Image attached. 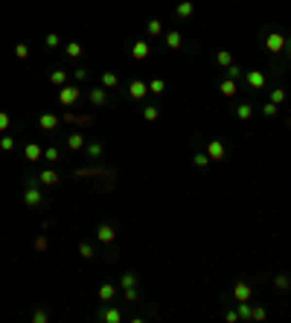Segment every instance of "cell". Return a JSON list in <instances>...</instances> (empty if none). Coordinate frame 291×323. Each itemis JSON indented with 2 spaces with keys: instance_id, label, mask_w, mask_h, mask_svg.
I'll return each instance as SVG.
<instances>
[{
  "instance_id": "cell-23",
  "label": "cell",
  "mask_w": 291,
  "mask_h": 323,
  "mask_svg": "<svg viewBox=\"0 0 291 323\" xmlns=\"http://www.w3.org/2000/svg\"><path fill=\"white\" fill-rule=\"evenodd\" d=\"M146 32H149V38H157V35H163V20L152 17V20L146 23Z\"/></svg>"
},
{
  "instance_id": "cell-21",
  "label": "cell",
  "mask_w": 291,
  "mask_h": 323,
  "mask_svg": "<svg viewBox=\"0 0 291 323\" xmlns=\"http://www.w3.org/2000/svg\"><path fill=\"white\" fill-rule=\"evenodd\" d=\"M219 90H222V96H236V93H239V85H236L233 79H222Z\"/></svg>"
},
{
  "instance_id": "cell-1",
  "label": "cell",
  "mask_w": 291,
  "mask_h": 323,
  "mask_svg": "<svg viewBox=\"0 0 291 323\" xmlns=\"http://www.w3.org/2000/svg\"><path fill=\"white\" fill-rule=\"evenodd\" d=\"M23 204L32 210V207H41L44 204V192L38 187V178H26V189H23Z\"/></svg>"
},
{
  "instance_id": "cell-22",
  "label": "cell",
  "mask_w": 291,
  "mask_h": 323,
  "mask_svg": "<svg viewBox=\"0 0 291 323\" xmlns=\"http://www.w3.org/2000/svg\"><path fill=\"white\" fill-rule=\"evenodd\" d=\"M85 143H87V140H85L79 131H73V134L67 137V149H70V152H79V149H85Z\"/></svg>"
},
{
  "instance_id": "cell-31",
  "label": "cell",
  "mask_w": 291,
  "mask_h": 323,
  "mask_svg": "<svg viewBox=\"0 0 291 323\" xmlns=\"http://www.w3.org/2000/svg\"><path fill=\"white\" fill-rule=\"evenodd\" d=\"M210 163H213V160L207 157V152H198V154L192 157V166H195V169H207Z\"/></svg>"
},
{
  "instance_id": "cell-36",
  "label": "cell",
  "mask_w": 291,
  "mask_h": 323,
  "mask_svg": "<svg viewBox=\"0 0 291 323\" xmlns=\"http://www.w3.org/2000/svg\"><path fill=\"white\" fill-rule=\"evenodd\" d=\"M15 58L26 61V58H29V44H15Z\"/></svg>"
},
{
  "instance_id": "cell-18",
  "label": "cell",
  "mask_w": 291,
  "mask_h": 323,
  "mask_svg": "<svg viewBox=\"0 0 291 323\" xmlns=\"http://www.w3.org/2000/svg\"><path fill=\"white\" fill-rule=\"evenodd\" d=\"M114 297H117V286H111V283L99 286V303H102V306H105V303H114Z\"/></svg>"
},
{
  "instance_id": "cell-10",
  "label": "cell",
  "mask_w": 291,
  "mask_h": 323,
  "mask_svg": "<svg viewBox=\"0 0 291 323\" xmlns=\"http://www.w3.org/2000/svg\"><path fill=\"white\" fill-rule=\"evenodd\" d=\"M96 239H99V245H114V239H117L114 224H99L96 227Z\"/></svg>"
},
{
  "instance_id": "cell-6",
  "label": "cell",
  "mask_w": 291,
  "mask_h": 323,
  "mask_svg": "<svg viewBox=\"0 0 291 323\" xmlns=\"http://www.w3.org/2000/svg\"><path fill=\"white\" fill-rule=\"evenodd\" d=\"M251 297H254V286L245 283V280H239V283L233 286V300H236V303H248Z\"/></svg>"
},
{
  "instance_id": "cell-20",
  "label": "cell",
  "mask_w": 291,
  "mask_h": 323,
  "mask_svg": "<svg viewBox=\"0 0 291 323\" xmlns=\"http://www.w3.org/2000/svg\"><path fill=\"white\" fill-rule=\"evenodd\" d=\"M233 114H236V117H239V119H242V122H248V119H251V117H254V105H251V102H239V105H236V111H233Z\"/></svg>"
},
{
  "instance_id": "cell-38",
  "label": "cell",
  "mask_w": 291,
  "mask_h": 323,
  "mask_svg": "<svg viewBox=\"0 0 291 323\" xmlns=\"http://www.w3.org/2000/svg\"><path fill=\"white\" fill-rule=\"evenodd\" d=\"M271 102H274V105H283V102H286V90H283V87H274V90H271Z\"/></svg>"
},
{
  "instance_id": "cell-26",
  "label": "cell",
  "mask_w": 291,
  "mask_h": 323,
  "mask_svg": "<svg viewBox=\"0 0 291 323\" xmlns=\"http://www.w3.org/2000/svg\"><path fill=\"white\" fill-rule=\"evenodd\" d=\"M149 93H152V96H163V93H166V82H163V79H152V82H149Z\"/></svg>"
},
{
  "instance_id": "cell-48",
  "label": "cell",
  "mask_w": 291,
  "mask_h": 323,
  "mask_svg": "<svg viewBox=\"0 0 291 323\" xmlns=\"http://www.w3.org/2000/svg\"><path fill=\"white\" fill-rule=\"evenodd\" d=\"M283 55H286V64L291 61V35L286 38V47H283Z\"/></svg>"
},
{
  "instance_id": "cell-9",
  "label": "cell",
  "mask_w": 291,
  "mask_h": 323,
  "mask_svg": "<svg viewBox=\"0 0 291 323\" xmlns=\"http://www.w3.org/2000/svg\"><path fill=\"white\" fill-rule=\"evenodd\" d=\"M128 96H131V99H137V102H140V99H146V96H149V85H146L143 79H134V82L128 85Z\"/></svg>"
},
{
  "instance_id": "cell-14",
  "label": "cell",
  "mask_w": 291,
  "mask_h": 323,
  "mask_svg": "<svg viewBox=\"0 0 291 323\" xmlns=\"http://www.w3.org/2000/svg\"><path fill=\"white\" fill-rule=\"evenodd\" d=\"M23 157H26L29 163H38V160H44V149H41L38 143H26V149H23Z\"/></svg>"
},
{
  "instance_id": "cell-28",
  "label": "cell",
  "mask_w": 291,
  "mask_h": 323,
  "mask_svg": "<svg viewBox=\"0 0 291 323\" xmlns=\"http://www.w3.org/2000/svg\"><path fill=\"white\" fill-rule=\"evenodd\" d=\"M274 289H277V291H289L291 289V277L289 274H277V277H274Z\"/></svg>"
},
{
  "instance_id": "cell-44",
  "label": "cell",
  "mask_w": 291,
  "mask_h": 323,
  "mask_svg": "<svg viewBox=\"0 0 291 323\" xmlns=\"http://www.w3.org/2000/svg\"><path fill=\"white\" fill-rule=\"evenodd\" d=\"M277 111H280V105H274V102H265V105H262V114H265V117H277Z\"/></svg>"
},
{
  "instance_id": "cell-13",
  "label": "cell",
  "mask_w": 291,
  "mask_h": 323,
  "mask_svg": "<svg viewBox=\"0 0 291 323\" xmlns=\"http://www.w3.org/2000/svg\"><path fill=\"white\" fill-rule=\"evenodd\" d=\"M38 125H41L44 131H55V128L61 125V117H55V114H41V117H38Z\"/></svg>"
},
{
  "instance_id": "cell-27",
  "label": "cell",
  "mask_w": 291,
  "mask_h": 323,
  "mask_svg": "<svg viewBox=\"0 0 291 323\" xmlns=\"http://www.w3.org/2000/svg\"><path fill=\"white\" fill-rule=\"evenodd\" d=\"M79 256L90 262V259H96V248H93L90 242H82V245H79Z\"/></svg>"
},
{
  "instance_id": "cell-45",
  "label": "cell",
  "mask_w": 291,
  "mask_h": 323,
  "mask_svg": "<svg viewBox=\"0 0 291 323\" xmlns=\"http://www.w3.org/2000/svg\"><path fill=\"white\" fill-rule=\"evenodd\" d=\"M32 323H50V315L44 309H38V312H32Z\"/></svg>"
},
{
  "instance_id": "cell-16",
  "label": "cell",
  "mask_w": 291,
  "mask_h": 323,
  "mask_svg": "<svg viewBox=\"0 0 291 323\" xmlns=\"http://www.w3.org/2000/svg\"><path fill=\"white\" fill-rule=\"evenodd\" d=\"M163 38H166V47H169V50H181V47H184V35H181L178 29H169Z\"/></svg>"
},
{
  "instance_id": "cell-11",
  "label": "cell",
  "mask_w": 291,
  "mask_h": 323,
  "mask_svg": "<svg viewBox=\"0 0 291 323\" xmlns=\"http://www.w3.org/2000/svg\"><path fill=\"white\" fill-rule=\"evenodd\" d=\"M175 15H178V20H189V17L195 15V3H192V0H181V3L175 6Z\"/></svg>"
},
{
  "instance_id": "cell-29",
  "label": "cell",
  "mask_w": 291,
  "mask_h": 323,
  "mask_svg": "<svg viewBox=\"0 0 291 323\" xmlns=\"http://www.w3.org/2000/svg\"><path fill=\"white\" fill-rule=\"evenodd\" d=\"M143 119H146V122L160 119V108H157V105H146V108H143Z\"/></svg>"
},
{
  "instance_id": "cell-12",
  "label": "cell",
  "mask_w": 291,
  "mask_h": 323,
  "mask_svg": "<svg viewBox=\"0 0 291 323\" xmlns=\"http://www.w3.org/2000/svg\"><path fill=\"white\" fill-rule=\"evenodd\" d=\"M99 85H102L105 90H117V87H120V76H117L114 70H105V73L99 76Z\"/></svg>"
},
{
  "instance_id": "cell-46",
  "label": "cell",
  "mask_w": 291,
  "mask_h": 323,
  "mask_svg": "<svg viewBox=\"0 0 291 323\" xmlns=\"http://www.w3.org/2000/svg\"><path fill=\"white\" fill-rule=\"evenodd\" d=\"M224 321L227 323H239V312H236V309H227V312H224Z\"/></svg>"
},
{
  "instance_id": "cell-42",
  "label": "cell",
  "mask_w": 291,
  "mask_h": 323,
  "mask_svg": "<svg viewBox=\"0 0 291 323\" xmlns=\"http://www.w3.org/2000/svg\"><path fill=\"white\" fill-rule=\"evenodd\" d=\"M44 44H47V47H50V50H55V47H58V44H61V38H58V35H55V32H50V35H47V38H44Z\"/></svg>"
},
{
  "instance_id": "cell-4",
  "label": "cell",
  "mask_w": 291,
  "mask_h": 323,
  "mask_svg": "<svg viewBox=\"0 0 291 323\" xmlns=\"http://www.w3.org/2000/svg\"><path fill=\"white\" fill-rule=\"evenodd\" d=\"M245 85H248L251 90H265L268 76H265L262 70H248V73H245Z\"/></svg>"
},
{
  "instance_id": "cell-3",
  "label": "cell",
  "mask_w": 291,
  "mask_h": 323,
  "mask_svg": "<svg viewBox=\"0 0 291 323\" xmlns=\"http://www.w3.org/2000/svg\"><path fill=\"white\" fill-rule=\"evenodd\" d=\"M283 47H286V35H283V32H268V35H265V50H268L271 55H280Z\"/></svg>"
},
{
  "instance_id": "cell-32",
  "label": "cell",
  "mask_w": 291,
  "mask_h": 323,
  "mask_svg": "<svg viewBox=\"0 0 291 323\" xmlns=\"http://www.w3.org/2000/svg\"><path fill=\"white\" fill-rule=\"evenodd\" d=\"M64 52H67L70 58H82V44H79V41H70V44L64 47Z\"/></svg>"
},
{
  "instance_id": "cell-35",
  "label": "cell",
  "mask_w": 291,
  "mask_h": 323,
  "mask_svg": "<svg viewBox=\"0 0 291 323\" xmlns=\"http://www.w3.org/2000/svg\"><path fill=\"white\" fill-rule=\"evenodd\" d=\"M236 312H239V321H251V312H254L251 300H248V303H239V309H236Z\"/></svg>"
},
{
  "instance_id": "cell-41",
  "label": "cell",
  "mask_w": 291,
  "mask_h": 323,
  "mask_svg": "<svg viewBox=\"0 0 291 323\" xmlns=\"http://www.w3.org/2000/svg\"><path fill=\"white\" fill-rule=\"evenodd\" d=\"M265 318H268V312H265L262 306H257V309L251 312V321H257V323H262V321H265Z\"/></svg>"
},
{
  "instance_id": "cell-17",
  "label": "cell",
  "mask_w": 291,
  "mask_h": 323,
  "mask_svg": "<svg viewBox=\"0 0 291 323\" xmlns=\"http://www.w3.org/2000/svg\"><path fill=\"white\" fill-rule=\"evenodd\" d=\"M105 154V146L102 143H96V140H90V143H85V157H90V160H96V157H102Z\"/></svg>"
},
{
  "instance_id": "cell-15",
  "label": "cell",
  "mask_w": 291,
  "mask_h": 323,
  "mask_svg": "<svg viewBox=\"0 0 291 323\" xmlns=\"http://www.w3.org/2000/svg\"><path fill=\"white\" fill-rule=\"evenodd\" d=\"M58 172L55 169H41V175H38V184L41 187H58Z\"/></svg>"
},
{
  "instance_id": "cell-7",
  "label": "cell",
  "mask_w": 291,
  "mask_h": 323,
  "mask_svg": "<svg viewBox=\"0 0 291 323\" xmlns=\"http://www.w3.org/2000/svg\"><path fill=\"white\" fill-rule=\"evenodd\" d=\"M99 321H105V323H122V312H120L114 303H105V306L99 309Z\"/></svg>"
},
{
  "instance_id": "cell-5",
  "label": "cell",
  "mask_w": 291,
  "mask_h": 323,
  "mask_svg": "<svg viewBox=\"0 0 291 323\" xmlns=\"http://www.w3.org/2000/svg\"><path fill=\"white\" fill-rule=\"evenodd\" d=\"M207 157H210L213 163H222V160L227 157V146H224L222 140H210V143H207Z\"/></svg>"
},
{
  "instance_id": "cell-30",
  "label": "cell",
  "mask_w": 291,
  "mask_h": 323,
  "mask_svg": "<svg viewBox=\"0 0 291 323\" xmlns=\"http://www.w3.org/2000/svg\"><path fill=\"white\" fill-rule=\"evenodd\" d=\"M140 280H137V274L134 271H125L122 277H120V289H131V286H137Z\"/></svg>"
},
{
  "instance_id": "cell-25",
  "label": "cell",
  "mask_w": 291,
  "mask_h": 323,
  "mask_svg": "<svg viewBox=\"0 0 291 323\" xmlns=\"http://www.w3.org/2000/svg\"><path fill=\"white\" fill-rule=\"evenodd\" d=\"M50 85L52 87H64L67 85V70H52L50 73Z\"/></svg>"
},
{
  "instance_id": "cell-43",
  "label": "cell",
  "mask_w": 291,
  "mask_h": 323,
  "mask_svg": "<svg viewBox=\"0 0 291 323\" xmlns=\"http://www.w3.org/2000/svg\"><path fill=\"white\" fill-rule=\"evenodd\" d=\"M73 76H76V82H85V79H87V76H90V70H87V67H82V64H79V67H76V70H73Z\"/></svg>"
},
{
  "instance_id": "cell-34",
  "label": "cell",
  "mask_w": 291,
  "mask_h": 323,
  "mask_svg": "<svg viewBox=\"0 0 291 323\" xmlns=\"http://www.w3.org/2000/svg\"><path fill=\"white\" fill-rule=\"evenodd\" d=\"M242 76H245V73H242V67H239V64H236V61H233V64H230V67H227V76H224V79H233V82H239V79H242Z\"/></svg>"
},
{
  "instance_id": "cell-19",
  "label": "cell",
  "mask_w": 291,
  "mask_h": 323,
  "mask_svg": "<svg viewBox=\"0 0 291 323\" xmlns=\"http://www.w3.org/2000/svg\"><path fill=\"white\" fill-rule=\"evenodd\" d=\"M87 99H90V105H108V90L105 87H93L87 93Z\"/></svg>"
},
{
  "instance_id": "cell-2",
  "label": "cell",
  "mask_w": 291,
  "mask_h": 323,
  "mask_svg": "<svg viewBox=\"0 0 291 323\" xmlns=\"http://www.w3.org/2000/svg\"><path fill=\"white\" fill-rule=\"evenodd\" d=\"M79 99H82V90H79V85H64V87L58 90V102H61L64 108H73Z\"/></svg>"
},
{
  "instance_id": "cell-39",
  "label": "cell",
  "mask_w": 291,
  "mask_h": 323,
  "mask_svg": "<svg viewBox=\"0 0 291 323\" xmlns=\"http://www.w3.org/2000/svg\"><path fill=\"white\" fill-rule=\"evenodd\" d=\"M15 149V140L9 134H0V152H12Z\"/></svg>"
},
{
  "instance_id": "cell-47",
  "label": "cell",
  "mask_w": 291,
  "mask_h": 323,
  "mask_svg": "<svg viewBox=\"0 0 291 323\" xmlns=\"http://www.w3.org/2000/svg\"><path fill=\"white\" fill-rule=\"evenodd\" d=\"M35 251H38V254L47 251V236H38V239H35Z\"/></svg>"
},
{
  "instance_id": "cell-24",
  "label": "cell",
  "mask_w": 291,
  "mask_h": 323,
  "mask_svg": "<svg viewBox=\"0 0 291 323\" xmlns=\"http://www.w3.org/2000/svg\"><path fill=\"white\" fill-rule=\"evenodd\" d=\"M216 64L227 70V67L233 64V52H230V50H219V52H216Z\"/></svg>"
},
{
  "instance_id": "cell-37",
  "label": "cell",
  "mask_w": 291,
  "mask_h": 323,
  "mask_svg": "<svg viewBox=\"0 0 291 323\" xmlns=\"http://www.w3.org/2000/svg\"><path fill=\"white\" fill-rule=\"evenodd\" d=\"M58 157H61V152H58L55 146H50V149H44V160H47V163H55Z\"/></svg>"
},
{
  "instance_id": "cell-40",
  "label": "cell",
  "mask_w": 291,
  "mask_h": 323,
  "mask_svg": "<svg viewBox=\"0 0 291 323\" xmlns=\"http://www.w3.org/2000/svg\"><path fill=\"white\" fill-rule=\"evenodd\" d=\"M9 125H12V117H9L6 111H0V134H6V131H9Z\"/></svg>"
},
{
  "instance_id": "cell-33",
  "label": "cell",
  "mask_w": 291,
  "mask_h": 323,
  "mask_svg": "<svg viewBox=\"0 0 291 323\" xmlns=\"http://www.w3.org/2000/svg\"><path fill=\"white\" fill-rule=\"evenodd\" d=\"M122 300H125V303H137V300H140V291H137V286H131V289H122Z\"/></svg>"
},
{
  "instance_id": "cell-8",
  "label": "cell",
  "mask_w": 291,
  "mask_h": 323,
  "mask_svg": "<svg viewBox=\"0 0 291 323\" xmlns=\"http://www.w3.org/2000/svg\"><path fill=\"white\" fill-rule=\"evenodd\" d=\"M131 55H134V61H146V58L152 55V47H149V41H146V38L134 41V44H131Z\"/></svg>"
}]
</instances>
